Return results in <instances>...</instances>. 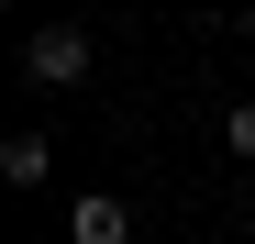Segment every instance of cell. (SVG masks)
Returning <instances> with one entry per match:
<instances>
[{"label":"cell","instance_id":"obj_1","mask_svg":"<svg viewBox=\"0 0 255 244\" xmlns=\"http://www.w3.org/2000/svg\"><path fill=\"white\" fill-rule=\"evenodd\" d=\"M22 78L33 89H78V78H89V33L78 22H33L22 33Z\"/></svg>","mask_w":255,"mask_h":244},{"label":"cell","instance_id":"obj_2","mask_svg":"<svg viewBox=\"0 0 255 244\" xmlns=\"http://www.w3.org/2000/svg\"><path fill=\"white\" fill-rule=\"evenodd\" d=\"M67 244H133V211H122L111 189H89V200H67Z\"/></svg>","mask_w":255,"mask_h":244},{"label":"cell","instance_id":"obj_3","mask_svg":"<svg viewBox=\"0 0 255 244\" xmlns=\"http://www.w3.org/2000/svg\"><path fill=\"white\" fill-rule=\"evenodd\" d=\"M45 167H56V155H45L33 122H22V133H0V178H11V189H45Z\"/></svg>","mask_w":255,"mask_h":244},{"label":"cell","instance_id":"obj_4","mask_svg":"<svg viewBox=\"0 0 255 244\" xmlns=\"http://www.w3.org/2000/svg\"><path fill=\"white\" fill-rule=\"evenodd\" d=\"M222 144H233V167H255V100H233V111H222Z\"/></svg>","mask_w":255,"mask_h":244},{"label":"cell","instance_id":"obj_5","mask_svg":"<svg viewBox=\"0 0 255 244\" xmlns=\"http://www.w3.org/2000/svg\"><path fill=\"white\" fill-rule=\"evenodd\" d=\"M244 11H255V0H244Z\"/></svg>","mask_w":255,"mask_h":244},{"label":"cell","instance_id":"obj_6","mask_svg":"<svg viewBox=\"0 0 255 244\" xmlns=\"http://www.w3.org/2000/svg\"><path fill=\"white\" fill-rule=\"evenodd\" d=\"M244 222H255V211H244Z\"/></svg>","mask_w":255,"mask_h":244}]
</instances>
